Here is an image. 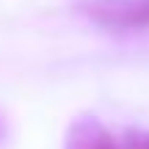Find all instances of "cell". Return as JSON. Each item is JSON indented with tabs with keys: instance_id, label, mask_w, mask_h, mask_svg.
Here are the masks:
<instances>
[{
	"instance_id": "obj_1",
	"label": "cell",
	"mask_w": 149,
	"mask_h": 149,
	"mask_svg": "<svg viewBox=\"0 0 149 149\" xmlns=\"http://www.w3.org/2000/svg\"><path fill=\"white\" fill-rule=\"evenodd\" d=\"M83 11L105 28H149V0H91Z\"/></svg>"
},
{
	"instance_id": "obj_2",
	"label": "cell",
	"mask_w": 149,
	"mask_h": 149,
	"mask_svg": "<svg viewBox=\"0 0 149 149\" xmlns=\"http://www.w3.org/2000/svg\"><path fill=\"white\" fill-rule=\"evenodd\" d=\"M64 149H122L113 133L94 116H80L74 119L66 130Z\"/></svg>"
},
{
	"instance_id": "obj_3",
	"label": "cell",
	"mask_w": 149,
	"mask_h": 149,
	"mask_svg": "<svg viewBox=\"0 0 149 149\" xmlns=\"http://www.w3.org/2000/svg\"><path fill=\"white\" fill-rule=\"evenodd\" d=\"M127 149H149V135L146 133H130Z\"/></svg>"
},
{
	"instance_id": "obj_4",
	"label": "cell",
	"mask_w": 149,
	"mask_h": 149,
	"mask_svg": "<svg viewBox=\"0 0 149 149\" xmlns=\"http://www.w3.org/2000/svg\"><path fill=\"white\" fill-rule=\"evenodd\" d=\"M0 138H3V122H0Z\"/></svg>"
}]
</instances>
